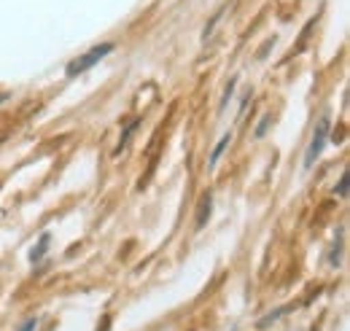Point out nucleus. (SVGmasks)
I'll return each mask as SVG.
<instances>
[{
	"instance_id": "nucleus-6",
	"label": "nucleus",
	"mask_w": 350,
	"mask_h": 331,
	"mask_svg": "<svg viewBox=\"0 0 350 331\" xmlns=\"http://www.w3.org/2000/svg\"><path fill=\"white\" fill-rule=\"evenodd\" d=\"M337 194H340V197H348V172H342L340 186H337Z\"/></svg>"
},
{
	"instance_id": "nucleus-9",
	"label": "nucleus",
	"mask_w": 350,
	"mask_h": 331,
	"mask_svg": "<svg viewBox=\"0 0 350 331\" xmlns=\"http://www.w3.org/2000/svg\"><path fill=\"white\" fill-rule=\"evenodd\" d=\"M3 100H5V94H0V103H3Z\"/></svg>"
},
{
	"instance_id": "nucleus-2",
	"label": "nucleus",
	"mask_w": 350,
	"mask_h": 331,
	"mask_svg": "<svg viewBox=\"0 0 350 331\" xmlns=\"http://www.w3.org/2000/svg\"><path fill=\"white\" fill-rule=\"evenodd\" d=\"M329 129H332V119H329V116H323V119L318 122V127H315V132H312L310 146H307L305 167H312L315 165V159L321 157V151H323V146H326V140H329Z\"/></svg>"
},
{
	"instance_id": "nucleus-8",
	"label": "nucleus",
	"mask_w": 350,
	"mask_h": 331,
	"mask_svg": "<svg viewBox=\"0 0 350 331\" xmlns=\"http://www.w3.org/2000/svg\"><path fill=\"white\" fill-rule=\"evenodd\" d=\"M36 326H38V321H36V318H30V321H27V323H25V326H22L19 331H33Z\"/></svg>"
},
{
	"instance_id": "nucleus-3",
	"label": "nucleus",
	"mask_w": 350,
	"mask_h": 331,
	"mask_svg": "<svg viewBox=\"0 0 350 331\" xmlns=\"http://www.w3.org/2000/svg\"><path fill=\"white\" fill-rule=\"evenodd\" d=\"M211 207H213V200H211V194H208V197H202V205H200V213H197V229H202L205 221L211 218Z\"/></svg>"
},
{
	"instance_id": "nucleus-5",
	"label": "nucleus",
	"mask_w": 350,
	"mask_h": 331,
	"mask_svg": "<svg viewBox=\"0 0 350 331\" xmlns=\"http://www.w3.org/2000/svg\"><path fill=\"white\" fill-rule=\"evenodd\" d=\"M229 140H232V135H224V137H221V143L216 146V151H213V159H211V165H216V162H219V157L224 154V148L229 146Z\"/></svg>"
},
{
	"instance_id": "nucleus-4",
	"label": "nucleus",
	"mask_w": 350,
	"mask_h": 331,
	"mask_svg": "<svg viewBox=\"0 0 350 331\" xmlns=\"http://www.w3.org/2000/svg\"><path fill=\"white\" fill-rule=\"evenodd\" d=\"M49 240H51L49 235H41V240H38V248H33V253H30V261H33V264L44 259V253L49 250Z\"/></svg>"
},
{
	"instance_id": "nucleus-1",
	"label": "nucleus",
	"mask_w": 350,
	"mask_h": 331,
	"mask_svg": "<svg viewBox=\"0 0 350 331\" xmlns=\"http://www.w3.org/2000/svg\"><path fill=\"white\" fill-rule=\"evenodd\" d=\"M108 51H113V43H103V46H94V49H89L87 54H81L79 59H73L70 65H68V76L73 79V76H79V73H84L89 68H94Z\"/></svg>"
},
{
	"instance_id": "nucleus-7",
	"label": "nucleus",
	"mask_w": 350,
	"mask_h": 331,
	"mask_svg": "<svg viewBox=\"0 0 350 331\" xmlns=\"http://www.w3.org/2000/svg\"><path fill=\"white\" fill-rule=\"evenodd\" d=\"M269 119H272V116H264V119H262V124L256 127V137H262L264 132H267V127H269Z\"/></svg>"
}]
</instances>
